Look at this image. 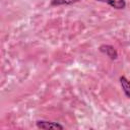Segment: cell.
I'll return each mask as SVG.
<instances>
[{
    "mask_svg": "<svg viewBox=\"0 0 130 130\" xmlns=\"http://www.w3.org/2000/svg\"><path fill=\"white\" fill-rule=\"evenodd\" d=\"M80 0H51L50 4L52 6H60V5H70L76 3Z\"/></svg>",
    "mask_w": 130,
    "mask_h": 130,
    "instance_id": "5b68a950",
    "label": "cell"
},
{
    "mask_svg": "<svg viewBox=\"0 0 130 130\" xmlns=\"http://www.w3.org/2000/svg\"><path fill=\"white\" fill-rule=\"evenodd\" d=\"M110 5L115 9H124L126 7V0H96Z\"/></svg>",
    "mask_w": 130,
    "mask_h": 130,
    "instance_id": "3957f363",
    "label": "cell"
},
{
    "mask_svg": "<svg viewBox=\"0 0 130 130\" xmlns=\"http://www.w3.org/2000/svg\"><path fill=\"white\" fill-rule=\"evenodd\" d=\"M36 126L39 129L49 130V129H64V126L58 122H52L48 120H38L36 122Z\"/></svg>",
    "mask_w": 130,
    "mask_h": 130,
    "instance_id": "6da1fadb",
    "label": "cell"
},
{
    "mask_svg": "<svg viewBox=\"0 0 130 130\" xmlns=\"http://www.w3.org/2000/svg\"><path fill=\"white\" fill-rule=\"evenodd\" d=\"M120 80V84H121V87L125 93V95L130 99V80L126 77V76H121L119 78Z\"/></svg>",
    "mask_w": 130,
    "mask_h": 130,
    "instance_id": "277c9868",
    "label": "cell"
},
{
    "mask_svg": "<svg viewBox=\"0 0 130 130\" xmlns=\"http://www.w3.org/2000/svg\"><path fill=\"white\" fill-rule=\"evenodd\" d=\"M99 51L104 55H106L107 57H109L111 60H116L118 58V52L115 49V47L112 45H106V44L101 45Z\"/></svg>",
    "mask_w": 130,
    "mask_h": 130,
    "instance_id": "7a4b0ae2",
    "label": "cell"
}]
</instances>
